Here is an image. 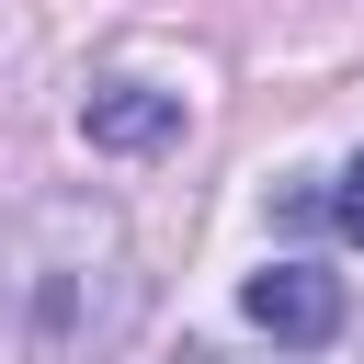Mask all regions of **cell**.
<instances>
[{
	"label": "cell",
	"mask_w": 364,
	"mask_h": 364,
	"mask_svg": "<svg viewBox=\"0 0 364 364\" xmlns=\"http://www.w3.org/2000/svg\"><path fill=\"white\" fill-rule=\"evenodd\" d=\"M136 318L148 262L102 193H34L0 216V364H114Z\"/></svg>",
	"instance_id": "obj_1"
},
{
	"label": "cell",
	"mask_w": 364,
	"mask_h": 364,
	"mask_svg": "<svg viewBox=\"0 0 364 364\" xmlns=\"http://www.w3.org/2000/svg\"><path fill=\"white\" fill-rule=\"evenodd\" d=\"M239 307H250V330H273V353H330L341 318H353L341 273H318V262H262L239 284Z\"/></svg>",
	"instance_id": "obj_2"
},
{
	"label": "cell",
	"mask_w": 364,
	"mask_h": 364,
	"mask_svg": "<svg viewBox=\"0 0 364 364\" xmlns=\"http://www.w3.org/2000/svg\"><path fill=\"white\" fill-rule=\"evenodd\" d=\"M80 136H91V148H114V159H136V148H171V136H182V91H148V80H91V102H80Z\"/></svg>",
	"instance_id": "obj_3"
},
{
	"label": "cell",
	"mask_w": 364,
	"mask_h": 364,
	"mask_svg": "<svg viewBox=\"0 0 364 364\" xmlns=\"http://www.w3.org/2000/svg\"><path fill=\"white\" fill-rule=\"evenodd\" d=\"M296 205H307V216H330V228H341V239H353V250H364V148H353V159H341V171H330V182H307V193H296Z\"/></svg>",
	"instance_id": "obj_4"
},
{
	"label": "cell",
	"mask_w": 364,
	"mask_h": 364,
	"mask_svg": "<svg viewBox=\"0 0 364 364\" xmlns=\"http://www.w3.org/2000/svg\"><path fill=\"white\" fill-rule=\"evenodd\" d=\"M193 364H228V353H193ZM273 364H318V353H273Z\"/></svg>",
	"instance_id": "obj_5"
}]
</instances>
